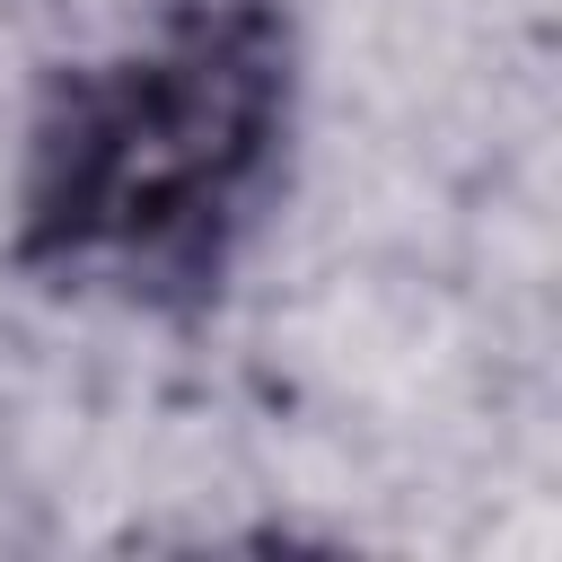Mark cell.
I'll list each match as a JSON object with an SVG mask.
<instances>
[{"instance_id": "1", "label": "cell", "mask_w": 562, "mask_h": 562, "mask_svg": "<svg viewBox=\"0 0 562 562\" xmlns=\"http://www.w3.org/2000/svg\"><path fill=\"white\" fill-rule=\"evenodd\" d=\"M299 140V0H140L35 79L0 193V272L53 307L193 334L272 237Z\"/></svg>"}]
</instances>
